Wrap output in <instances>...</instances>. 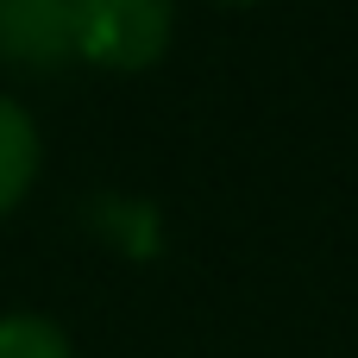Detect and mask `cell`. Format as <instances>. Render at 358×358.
<instances>
[{
    "instance_id": "7a4b0ae2",
    "label": "cell",
    "mask_w": 358,
    "mask_h": 358,
    "mask_svg": "<svg viewBox=\"0 0 358 358\" xmlns=\"http://www.w3.org/2000/svg\"><path fill=\"white\" fill-rule=\"evenodd\" d=\"M0 57L38 76L63 69L76 57L69 0H0Z\"/></svg>"
},
{
    "instance_id": "6da1fadb",
    "label": "cell",
    "mask_w": 358,
    "mask_h": 358,
    "mask_svg": "<svg viewBox=\"0 0 358 358\" xmlns=\"http://www.w3.org/2000/svg\"><path fill=\"white\" fill-rule=\"evenodd\" d=\"M76 57L94 69H151L170 50V0H69Z\"/></svg>"
},
{
    "instance_id": "3957f363",
    "label": "cell",
    "mask_w": 358,
    "mask_h": 358,
    "mask_svg": "<svg viewBox=\"0 0 358 358\" xmlns=\"http://www.w3.org/2000/svg\"><path fill=\"white\" fill-rule=\"evenodd\" d=\"M31 176H38V126L19 101L0 94V214H13L25 201Z\"/></svg>"
},
{
    "instance_id": "277c9868",
    "label": "cell",
    "mask_w": 358,
    "mask_h": 358,
    "mask_svg": "<svg viewBox=\"0 0 358 358\" xmlns=\"http://www.w3.org/2000/svg\"><path fill=\"white\" fill-rule=\"evenodd\" d=\"M0 358H69V340L44 315H0Z\"/></svg>"
},
{
    "instance_id": "5b68a950",
    "label": "cell",
    "mask_w": 358,
    "mask_h": 358,
    "mask_svg": "<svg viewBox=\"0 0 358 358\" xmlns=\"http://www.w3.org/2000/svg\"><path fill=\"white\" fill-rule=\"evenodd\" d=\"M220 6H252V0H220Z\"/></svg>"
}]
</instances>
